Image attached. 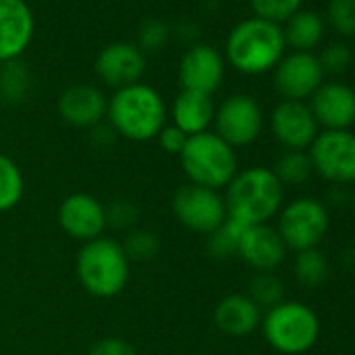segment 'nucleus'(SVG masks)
Segmentation results:
<instances>
[{"label":"nucleus","mask_w":355,"mask_h":355,"mask_svg":"<svg viewBox=\"0 0 355 355\" xmlns=\"http://www.w3.org/2000/svg\"><path fill=\"white\" fill-rule=\"evenodd\" d=\"M228 218L241 226H261L276 218L284 203V187L268 167H249L239 171L226 187Z\"/></svg>","instance_id":"nucleus-1"},{"label":"nucleus","mask_w":355,"mask_h":355,"mask_svg":"<svg viewBox=\"0 0 355 355\" xmlns=\"http://www.w3.org/2000/svg\"><path fill=\"white\" fill-rule=\"evenodd\" d=\"M107 119L117 136L132 142H148L167 121L163 96L148 84H132L115 90L107 103Z\"/></svg>","instance_id":"nucleus-2"},{"label":"nucleus","mask_w":355,"mask_h":355,"mask_svg":"<svg viewBox=\"0 0 355 355\" xmlns=\"http://www.w3.org/2000/svg\"><path fill=\"white\" fill-rule=\"evenodd\" d=\"M284 34L278 24L249 17L236 24L226 38V61L245 76L274 69L284 57Z\"/></svg>","instance_id":"nucleus-3"},{"label":"nucleus","mask_w":355,"mask_h":355,"mask_svg":"<svg viewBox=\"0 0 355 355\" xmlns=\"http://www.w3.org/2000/svg\"><path fill=\"white\" fill-rule=\"evenodd\" d=\"M76 274L86 293L98 299H111L128 284L130 257L121 243L101 236L82 245L76 259Z\"/></svg>","instance_id":"nucleus-4"},{"label":"nucleus","mask_w":355,"mask_h":355,"mask_svg":"<svg viewBox=\"0 0 355 355\" xmlns=\"http://www.w3.org/2000/svg\"><path fill=\"white\" fill-rule=\"evenodd\" d=\"M180 165L191 184L211 191L226 189L239 173L234 148L209 130L189 136L187 146L180 153Z\"/></svg>","instance_id":"nucleus-5"},{"label":"nucleus","mask_w":355,"mask_h":355,"mask_svg":"<svg viewBox=\"0 0 355 355\" xmlns=\"http://www.w3.org/2000/svg\"><path fill=\"white\" fill-rule=\"evenodd\" d=\"M261 330L268 345L284 355H301L320 338L318 313L301 301H282L261 318Z\"/></svg>","instance_id":"nucleus-6"},{"label":"nucleus","mask_w":355,"mask_h":355,"mask_svg":"<svg viewBox=\"0 0 355 355\" xmlns=\"http://www.w3.org/2000/svg\"><path fill=\"white\" fill-rule=\"evenodd\" d=\"M330 218L322 201L311 197L295 199L282 205L278 214V234L288 251L315 249L328 234Z\"/></svg>","instance_id":"nucleus-7"},{"label":"nucleus","mask_w":355,"mask_h":355,"mask_svg":"<svg viewBox=\"0 0 355 355\" xmlns=\"http://www.w3.org/2000/svg\"><path fill=\"white\" fill-rule=\"evenodd\" d=\"M313 173L322 180L345 187L355 182V134L349 130H324L307 150Z\"/></svg>","instance_id":"nucleus-8"},{"label":"nucleus","mask_w":355,"mask_h":355,"mask_svg":"<svg viewBox=\"0 0 355 355\" xmlns=\"http://www.w3.org/2000/svg\"><path fill=\"white\" fill-rule=\"evenodd\" d=\"M171 211L184 228L203 236H209L228 220V209L222 193L191 182L173 193Z\"/></svg>","instance_id":"nucleus-9"},{"label":"nucleus","mask_w":355,"mask_h":355,"mask_svg":"<svg viewBox=\"0 0 355 355\" xmlns=\"http://www.w3.org/2000/svg\"><path fill=\"white\" fill-rule=\"evenodd\" d=\"M214 125L216 134L232 148L249 146L263 130V113L253 96L232 94L216 109Z\"/></svg>","instance_id":"nucleus-10"},{"label":"nucleus","mask_w":355,"mask_h":355,"mask_svg":"<svg viewBox=\"0 0 355 355\" xmlns=\"http://www.w3.org/2000/svg\"><path fill=\"white\" fill-rule=\"evenodd\" d=\"M324 69L315 55L293 53L274 67V88L282 101H305L322 86Z\"/></svg>","instance_id":"nucleus-11"},{"label":"nucleus","mask_w":355,"mask_h":355,"mask_svg":"<svg viewBox=\"0 0 355 355\" xmlns=\"http://www.w3.org/2000/svg\"><path fill=\"white\" fill-rule=\"evenodd\" d=\"M59 226L61 230L82 243H90L103 236L107 224V207L88 193H73L65 197L59 205Z\"/></svg>","instance_id":"nucleus-12"},{"label":"nucleus","mask_w":355,"mask_h":355,"mask_svg":"<svg viewBox=\"0 0 355 355\" xmlns=\"http://www.w3.org/2000/svg\"><path fill=\"white\" fill-rule=\"evenodd\" d=\"M226 61L218 49L209 44H193L178 65V80L182 90L214 94L224 80Z\"/></svg>","instance_id":"nucleus-13"},{"label":"nucleus","mask_w":355,"mask_h":355,"mask_svg":"<svg viewBox=\"0 0 355 355\" xmlns=\"http://www.w3.org/2000/svg\"><path fill=\"white\" fill-rule=\"evenodd\" d=\"M146 69V57L134 42H111L94 61V71L103 84L119 90L138 84Z\"/></svg>","instance_id":"nucleus-14"},{"label":"nucleus","mask_w":355,"mask_h":355,"mask_svg":"<svg viewBox=\"0 0 355 355\" xmlns=\"http://www.w3.org/2000/svg\"><path fill=\"white\" fill-rule=\"evenodd\" d=\"M34 32L36 19L26 0H0V63L21 59Z\"/></svg>","instance_id":"nucleus-15"},{"label":"nucleus","mask_w":355,"mask_h":355,"mask_svg":"<svg viewBox=\"0 0 355 355\" xmlns=\"http://www.w3.org/2000/svg\"><path fill=\"white\" fill-rule=\"evenodd\" d=\"M274 138L286 150H305L318 136V123L309 105L301 101H282L270 115Z\"/></svg>","instance_id":"nucleus-16"},{"label":"nucleus","mask_w":355,"mask_h":355,"mask_svg":"<svg viewBox=\"0 0 355 355\" xmlns=\"http://www.w3.org/2000/svg\"><path fill=\"white\" fill-rule=\"evenodd\" d=\"M315 123L326 130H349L355 123V90L340 82L322 84L309 105Z\"/></svg>","instance_id":"nucleus-17"},{"label":"nucleus","mask_w":355,"mask_h":355,"mask_svg":"<svg viewBox=\"0 0 355 355\" xmlns=\"http://www.w3.org/2000/svg\"><path fill=\"white\" fill-rule=\"evenodd\" d=\"M107 96L92 84H73L59 96V115L73 128L92 130L107 117Z\"/></svg>","instance_id":"nucleus-18"},{"label":"nucleus","mask_w":355,"mask_h":355,"mask_svg":"<svg viewBox=\"0 0 355 355\" xmlns=\"http://www.w3.org/2000/svg\"><path fill=\"white\" fill-rule=\"evenodd\" d=\"M286 251L288 249L282 243L278 230L272 228L270 224H261L243 230L236 255L259 274V272H274L284 261Z\"/></svg>","instance_id":"nucleus-19"},{"label":"nucleus","mask_w":355,"mask_h":355,"mask_svg":"<svg viewBox=\"0 0 355 355\" xmlns=\"http://www.w3.org/2000/svg\"><path fill=\"white\" fill-rule=\"evenodd\" d=\"M261 307L249 295H228L214 309V322L226 336H247L261 326Z\"/></svg>","instance_id":"nucleus-20"},{"label":"nucleus","mask_w":355,"mask_h":355,"mask_svg":"<svg viewBox=\"0 0 355 355\" xmlns=\"http://www.w3.org/2000/svg\"><path fill=\"white\" fill-rule=\"evenodd\" d=\"M216 117V105L209 94L180 90L171 105V123L187 136L207 132Z\"/></svg>","instance_id":"nucleus-21"},{"label":"nucleus","mask_w":355,"mask_h":355,"mask_svg":"<svg viewBox=\"0 0 355 355\" xmlns=\"http://www.w3.org/2000/svg\"><path fill=\"white\" fill-rule=\"evenodd\" d=\"M284 42L295 49V53H311L324 38V21L313 11H297L282 30Z\"/></svg>","instance_id":"nucleus-22"},{"label":"nucleus","mask_w":355,"mask_h":355,"mask_svg":"<svg viewBox=\"0 0 355 355\" xmlns=\"http://www.w3.org/2000/svg\"><path fill=\"white\" fill-rule=\"evenodd\" d=\"M32 84L34 76L21 59L0 63V101L9 105L26 101L32 92Z\"/></svg>","instance_id":"nucleus-23"},{"label":"nucleus","mask_w":355,"mask_h":355,"mask_svg":"<svg viewBox=\"0 0 355 355\" xmlns=\"http://www.w3.org/2000/svg\"><path fill=\"white\" fill-rule=\"evenodd\" d=\"M26 193V180L19 165L5 153H0V214L15 209Z\"/></svg>","instance_id":"nucleus-24"},{"label":"nucleus","mask_w":355,"mask_h":355,"mask_svg":"<svg viewBox=\"0 0 355 355\" xmlns=\"http://www.w3.org/2000/svg\"><path fill=\"white\" fill-rule=\"evenodd\" d=\"M295 278L301 286L305 288H318L328 280L330 274V266L326 255L315 247V249H307V251H299L295 257V266H293Z\"/></svg>","instance_id":"nucleus-25"},{"label":"nucleus","mask_w":355,"mask_h":355,"mask_svg":"<svg viewBox=\"0 0 355 355\" xmlns=\"http://www.w3.org/2000/svg\"><path fill=\"white\" fill-rule=\"evenodd\" d=\"M276 178L280 180V184H288V187H301L305 184L311 173H313V167H311V159L307 155V150H284L274 169Z\"/></svg>","instance_id":"nucleus-26"},{"label":"nucleus","mask_w":355,"mask_h":355,"mask_svg":"<svg viewBox=\"0 0 355 355\" xmlns=\"http://www.w3.org/2000/svg\"><path fill=\"white\" fill-rule=\"evenodd\" d=\"M243 230H245V226H241L239 222L228 218L218 230H214L207 236V251H209V255H214L218 259L234 257L239 253V243H241Z\"/></svg>","instance_id":"nucleus-27"},{"label":"nucleus","mask_w":355,"mask_h":355,"mask_svg":"<svg viewBox=\"0 0 355 355\" xmlns=\"http://www.w3.org/2000/svg\"><path fill=\"white\" fill-rule=\"evenodd\" d=\"M249 297L257 303V307H274L284 301V284L272 272H259L251 280Z\"/></svg>","instance_id":"nucleus-28"},{"label":"nucleus","mask_w":355,"mask_h":355,"mask_svg":"<svg viewBox=\"0 0 355 355\" xmlns=\"http://www.w3.org/2000/svg\"><path fill=\"white\" fill-rule=\"evenodd\" d=\"M171 36V28L157 19V17H148L140 24L138 28V49L142 53H159L167 46Z\"/></svg>","instance_id":"nucleus-29"},{"label":"nucleus","mask_w":355,"mask_h":355,"mask_svg":"<svg viewBox=\"0 0 355 355\" xmlns=\"http://www.w3.org/2000/svg\"><path fill=\"white\" fill-rule=\"evenodd\" d=\"M301 3L303 0H249L255 17L272 24L288 21L297 11H301Z\"/></svg>","instance_id":"nucleus-30"},{"label":"nucleus","mask_w":355,"mask_h":355,"mask_svg":"<svg viewBox=\"0 0 355 355\" xmlns=\"http://www.w3.org/2000/svg\"><path fill=\"white\" fill-rule=\"evenodd\" d=\"M328 21L340 36H355V0H328Z\"/></svg>","instance_id":"nucleus-31"},{"label":"nucleus","mask_w":355,"mask_h":355,"mask_svg":"<svg viewBox=\"0 0 355 355\" xmlns=\"http://www.w3.org/2000/svg\"><path fill=\"white\" fill-rule=\"evenodd\" d=\"M123 251L130 259H138V261H146L153 259L159 253V241L155 234L150 232H134L128 236V241L123 243Z\"/></svg>","instance_id":"nucleus-32"},{"label":"nucleus","mask_w":355,"mask_h":355,"mask_svg":"<svg viewBox=\"0 0 355 355\" xmlns=\"http://www.w3.org/2000/svg\"><path fill=\"white\" fill-rule=\"evenodd\" d=\"M351 59H353L351 49L345 46V44H340V42L328 44V46L322 51V55L318 57V61H320L324 73H326V71H328V73H340V71H345V69L351 65Z\"/></svg>","instance_id":"nucleus-33"},{"label":"nucleus","mask_w":355,"mask_h":355,"mask_svg":"<svg viewBox=\"0 0 355 355\" xmlns=\"http://www.w3.org/2000/svg\"><path fill=\"white\" fill-rule=\"evenodd\" d=\"M157 140H159V146H161V150H163V153L180 157V153H182V150H184V146H187L189 136H187L180 128H175L173 123H169V125L165 123V125H163V130L159 132Z\"/></svg>","instance_id":"nucleus-34"},{"label":"nucleus","mask_w":355,"mask_h":355,"mask_svg":"<svg viewBox=\"0 0 355 355\" xmlns=\"http://www.w3.org/2000/svg\"><path fill=\"white\" fill-rule=\"evenodd\" d=\"M88 355H138L136 349L132 347V343H128L125 338H119V336H107V338H101L96 340Z\"/></svg>","instance_id":"nucleus-35"},{"label":"nucleus","mask_w":355,"mask_h":355,"mask_svg":"<svg viewBox=\"0 0 355 355\" xmlns=\"http://www.w3.org/2000/svg\"><path fill=\"white\" fill-rule=\"evenodd\" d=\"M136 218V211L130 203H119V205H113L111 209H107V224L111 226H130Z\"/></svg>","instance_id":"nucleus-36"},{"label":"nucleus","mask_w":355,"mask_h":355,"mask_svg":"<svg viewBox=\"0 0 355 355\" xmlns=\"http://www.w3.org/2000/svg\"><path fill=\"white\" fill-rule=\"evenodd\" d=\"M351 203H353V211H355V195H353V201Z\"/></svg>","instance_id":"nucleus-37"}]
</instances>
